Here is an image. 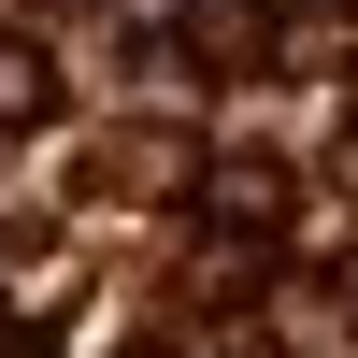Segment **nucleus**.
Here are the masks:
<instances>
[{
    "instance_id": "nucleus-1",
    "label": "nucleus",
    "mask_w": 358,
    "mask_h": 358,
    "mask_svg": "<svg viewBox=\"0 0 358 358\" xmlns=\"http://www.w3.org/2000/svg\"><path fill=\"white\" fill-rule=\"evenodd\" d=\"M258 15H273V0H187V43L172 57H187V72H273V29Z\"/></svg>"
},
{
    "instance_id": "nucleus-2",
    "label": "nucleus",
    "mask_w": 358,
    "mask_h": 358,
    "mask_svg": "<svg viewBox=\"0 0 358 358\" xmlns=\"http://www.w3.org/2000/svg\"><path fill=\"white\" fill-rule=\"evenodd\" d=\"M201 201H215L229 229H301V201H287V172H258V158H215V172H201Z\"/></svg>"
},
{
    "instance_id": "nucleus-3",
    "label": "nucleus",
    "mask_w": 358,
    "mask_h": 358,
    "mask_svg": "<svg viewBox=\"0 0 358 358\" xmlns=\"http://www.w3.org/2000/svg\"><path fill=\"white\" fill-rule=\"evenodd\" d=\"M57 115V57L43 43H0V129H43Z\"/></svg>"
},
{
    "instance_id": "nucleus-4",
    "label": "nucleus",
    "mask_w": 358,
    "mask_h": 358,
    "mask_svg": "<svg viewBox=\"0 0 358 358\" xmlns=\"http://www.w3.org/2000/svg\"><path fill=\"white\" fill-rule=\"evenodd\" d=\"M0 358H43V344H15V330H0Z\"/></svg>"
}]
</instances>
